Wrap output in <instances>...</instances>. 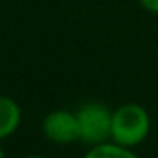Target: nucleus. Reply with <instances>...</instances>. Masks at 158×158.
I'll list each match as a JSON object with an SVG mask.
<instances>
[{"instance_id":"nucleus-1","label":"nucleus","mask_w":158,"mask_h":158,"mask_svg":"<svg viewBox=\"0 0 158 158\" xmlns=\"http://www.w3.org/2000/svg\"><path fill=\"white\" fill-rule=\"evenodd\" d=\"M149 114L143 107L129 103L121 105L112 112V136L114 142L123 147H132L142 143L149 134Z\"/></svg>"},{"instance_id":"nucleus-2","label":"nucleus","mask_w":158,"mask_h":158,"mask_svg":"<svg viewBox=\"0 0 158 158\" xmlns=\"http://www.w3.org/2000/svg\"><path fill=\"white\" fill-rule=\"evenodd\" d=\"M79 138L86 143L99 145L112 136V112L99 103H86L77 110Z\"/></svg>"},{"instance_id":"nucleus-3","label":"nucleus","mask_w":158,"mask_h":158,"mask_svg":"<svg viewBox=\"0 0 158 158\" xmlns=\"http://www.w3.org/2000/svg\"><path fill=\"white\" fill-rule=\"evenodd\" d=\"M44 136L53 143H72L79 138L77 116L68 110H53L42 121Z\"/></svg>"},{"instance_id":"nucleus-4","label":"nucleus","mask_w":158,"mask_h":158,"mask_svg":"<svg viewBox=\"0 0 158 158\" xmlns=\"http://www.w3.org/2000/svg\"><path fill=\"white\" fill-rule=\"evenodd\" d=\"M20 123L19 105L6 96H0V138H6L17 131Z\"/></svg>"},{"instance_id":"nucleus-5","label":"nucleus","mask_w":158,"mask_h":158,"mask_svg":"<svg viewBox=\"0 0 158 158\" xmlns=\"http://www.w3.org/2000/svg\"><path fill=\"white\" fill-rule=\"evenodd\" d=\"M85 158H136L134 153H131L127 147L119 145V143H99L94 145V149L90 153H86Z\"/></svg>"},{"instance_id":"nucleus-6","label":"nucleus","mask_w":158,"mask_h":158,"mask_svg":"<svg viewBox=\"0 0 158 158\" xmlns=\"http://www.w3.org/2000/svg\"><path fill=\"white\" fill-rule=\"evenodd\" d=\"M143 6H145V9H149V11H155L158 13V0H140Z\"/></svg>"},{"instance_id":"nucleus-7","label":"nucleus","mask_w":158,"mask_h":158,"mask_svg":"<svg viewBox=\"0 0 158 158\" xmlns=\"http://www.w3.org/2000/svg\"><path fill=\"white\" fill-rule=\"evenodd\" d=\"M0 158H4V153H2V149H0Z\"/></svg>"},{"instance_id":"nucleus-8","label":"nucleus","mask_w":158,"mask_h":158,"mask_svg":"<svg viewBox=\"0 0 158 158\" xmlns=\"http://www.w3.org/2000/svg\"><path fill=\"white\" fill-rule=\"evenodd\" d=\"M26 158H42V156H26Z\"/></svg>"}]
</instances>
